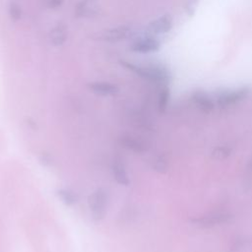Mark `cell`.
Segmentation results:
<instances>
[{
    "label": "cell",
    "instance_id": "cell-8",
    "mask_svg": "<svg viewBox=\"0 0 252 252\" xmlns=\"http://www.w3.org/2000/svg\"><path fill=\"white\" fill-rule=\"evenodd\" d=\"M68 37V28L64 23H58L56 26H54L49 33L48 38L52 45L54 46H60L62 45Z\"/></svg>",
    "mask_w": 252,
    "mask_h": 252
},
{
    "label": "cell",
    "instance_id": "cell-9",
    "mask_svg": "<svg viewBox=\"0 0 252 252\" xmlns=\"http://www.w3.org/2000/svg\"><path fill=\"white\" fill-rule=\"evenodd\" d=\"M111 171H112V175L115 179V181L120 184V185H124L127 186L130 183V179L126 170V167L124 165V163L121 161V159L116 158L111 165Z\"/></svg>",
    "mask_w": 252,
    "mask_h": 252
},
{
    "label": "cell",
    "instance_id": "cell-12",
    "mask_svg": "<svg viewBox=\"0 0 252 252\" xmlns=\"http://www.w3.org/2000/svg\"><path fill=\"white\" fill-rule=\"evenodd\" d=\"M169 96H170L169 89L166 86H163V88L160 90L158 94V109L160 111H163L166 108L169 101Z\"/></svg>",
    "mask_w": 252,
    "mask_h": 252
},
{
    "label": "cell",
    "instance_id": "cell-7",
    "mask_svg": "<svg viewBox=\"0 0 252 252\" xmlns=\"http://www.w3.org/2000/svg\"><path fill=\"white\" fill-rule=\"evenodd\" d=\"M87 86L94 94L102 96L114 95L119 92V88L116 85L108 82H92Z\"/></svg>",
    "mask_w": 252,
    "mask_h": 252
},
{
    "label": "cell",
    "instance_id": "cell-13",
    "mask_svg": "<svg viewBox=\"0 0 252 252\" xmlns=\"http://www.w3.org/2000/svg\"><path fill=\"white\" fill-rule=\"evenodd\" d=\"M8 13L10 18L16 22L19 21L22 17V9L21 6L17 3V2H11L9 4V9H8Z\"/></svg>",
    "mask_w": 252,
    "mask_h": 252
},
{
    "label": "cell",
    "instance_id": "cell-2",
    "mask_svg": "<svg viewBox=\"0 0 252 252\" xmlns=\"http://www.w3.org/2000/svg\"><path fill=\"white\" fill-rule=\"evenodd\" d=\"M89 208L92 218L94 220H100L105 217L108 197L103 189H96L89 196Z\"/></svg>",
    "mask_w": 252,
    "mask_h": 252
},
{
    "label": "cell",
    "instance_id": "cell-6",
    "mask_svg": "<svg viewBox=\"0 0 252 252\" xmlns=\"http://www.w3.org/2000/svg\"><path fill=\"white\" fill-rule=\"evenodd\" d=\"M172 28V18L169 14H164L156 20L152 21L147 30L152 34H162L168 32Z\"/></svg>",
    "mask_w": 252,
    "mask_h": 252
},
{
    "label": "cell",
    "instance_id": "cell-14",
    "mask_svg": "<svg viewBox=\"0 0 252 252\" xmlns=\"http://www.w3.org/2000/svg\"><path fill=\"white\" fill-rule=\"evenodd\" d=\"M64 0H45V6L48 9H56L62 5Z\"/></svg>",
    "mask_w": 252,
    "mask_h": 252
},
{
    "label": "cell",
    "instance_id": "cell-10",
    "mask_svg": "<svg viewBox=\"0 0 252 252\" xmlns=\"http://www.w3.org/2000/svg\"><path fill=\"white\" fill-rule=\"evenodd\" d=\"M120 142H121V144H122L125 148H127L128 150H131V151H133V152L141 153V152L145 151V149H146L145 144H144L141 140H139V139H137V138H134V137H132L131 135H127V136L125 135V136H123V137L120 139Z\"/></svg>",
    "mask_w": 252,
    "mask_h": 252
},
{
    "label": "cell",
    "instance_id": "cell-4",
    "mask_svg": "<svg viewBox=\"0 0 252 252\" xmlns=\"http://www.w3.org/2000/svg\"><path fill=\"white\" fill-rule=\"evenodd\" d=\"M131 32H132V29L130 26L121 25V26L111 28L109 30L102 32L98 35V38L100 40H104L108 42H117L129 37L131 35Z\"/></svg>",
    "mask_w": 252,
    "mask_h": 252
},
{
    "label": "cell",
    "instance_id": "cell-1",
    "mask_svg": "<svg viewBox=\"0 0 252 252\" xmlns=\"http://www.w3.org/2000/svg\"><path fill=\"white\" fill-rule=\"evenodd\" d=\"M119 63L124 68L132 71L139 77L146 79L148 81L157 83V84L166 86V84L170 80L169 71L162 65L139 66V65H135L131 62L125 61V60H119Z\"/></svg>",
    "mask_w": 252,
    "mask_h": 252
},
{
    "label": "cell",
    "instance_id": "cell-11",
    "mask_svg": "<svg viewBox=\"0 0 252 252\" xmlns=\"http://www.w3.org/2000/svg\"><path fill=\"white\" fill-rule=\"evenodd\" d=\"M57 196L66 206H73L78 202L77 194L70 189H59L57 191Z\"/></svg>",
    "mask_w": 252,
    "mask_h": 252
},
{
    "label": "cell",
    "instance_id": "cell-3",
    "mask_svg": "<svg viewBox=\"0 0 252 252\" xmlns=\"http://www.w3.org/2000/svg\"><path fill=\"white\" fill-rule=\"evenodd\" d=\"M160 48V42L152 35L138 37L131 44V50L137 53L156 52Z\"/></svg>",
    "mask_w": 252,
    "mask_h": 252
},
{
    "label": "cell",
    "instance_id": "cell-5",
    "mask_svg": "<svg viewBox=\"0 0 252 252\" xmlns=\"http://www.w3.org/2000/svg\"><path fill=\"white\" fill-rule=\"evenodd\" d=\"M100 12V4L97 0H80L75 7L77 18H93Z\"/></svg>",
    "mask_w": 252,
    "mask_h": 252
}]
</instances>
